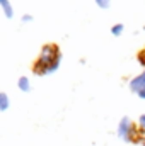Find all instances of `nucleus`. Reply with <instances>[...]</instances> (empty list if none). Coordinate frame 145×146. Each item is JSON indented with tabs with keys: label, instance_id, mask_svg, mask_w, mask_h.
<instances>
[{
	"label": "nucleus",
	"instance_id": "6",
	"mask_svg": "<svg viewBox=\"0 0 145 146\" xmlns=\"http://www.w3.org/2000/svg\"><path fill=\"white\" fill-rule=\"evenodd\" d=\"M10 107V99L5 92H0V112H5V110Z\"/></svg>",
	"mask_w": 145,
	"mask_h": 146
},
{
	"label": "nucleus",
	"instance_id": "2",
	"mask_svg": "<svg viewBox=\"0 0 145 146\" xmlns=\"http://www.w3.org/2000/svg\"><path fill=\"white\" fill-rule=\"evenodd\" d=\"M116 133H118V136H119L125 143H133V141H137V139H138V134H140L138 127H137V126L133 124V121H132L130 117H126V115L119 119Z\"/></svg>",
	"mask_w": 145,
	"mask_h": 146
},
{
	"label": "nucleus",
	"instance_id": "12",
	"mask_svg": "<svg viewBox=\"0 0 145 146\" xmlns=\"http://www.w3.org/2000/svg\"><path fill=\"white\" fill-rule=\"evenodd\" d=\"M142 145H144V146H145V139H142Z\"/></svg>",
	"mask_w": 145,
	"mask_h": 146
},
{
	"label": "nucleus",
	"instance_id": "8",
	"mask_svg": "<svg viewBox=\"0 0 145 146\" xmlns=\"http://www.w3.org/2000/svg\"><path fill=\"white\" fill-rule=\"evenodd\" d=\"M94 2H96V5H97L99 9H103V10L109 9V5H111V0H94Z\"/></svg>",
	"mask_w": 145,
	"mask_h": 146
},
{
	"label": "nucleus",
	"instance_id": "13",
	"mask_svg": "<svg viewBox=\"0 0 145 146\" xmlns=\"http://www.w3.org/2000/svg\"><path fill=\"white\" fill-rule=\"evenodd\" d=\"M144 33H145V24H144Z\"/></svg>",
	"mask_w": 145,
	"mask_h": 146
},
{
	"label": "nucleus",
	"instance_id": "1",
	"mask_svg": "<svg viewBox=\"0 0 145 146\" xmlns=\"http://www.w3.org/2000/svg\"><path fill=\"white\" fill-rule=\"evenodd\" d=\"M62 65V51L58 48V44H44L38 54L36 61L33 65V72L38 76H46V75H53L60 68Z\"/></svg>",
	"mask_w": 145,
	"mask_h": 146
},
{
	"label": "nucleus",
	"instance_id": "3",
	"mask_svg": "<svg viewBox=\"0 0 145 146\" xmlns=\"http://www.w3.org/2000/svg\"><path fill=\"white\" fill-rule=\"evenodd\" d=\"M128 88L133 92V94H138L140 90L145 88V68L142 73H138L137 76H133L130 82H128Z\"/></svg>",
	"mask_w": 145,
	"mask_h": 146
},
{
	"label": "nucleus",
	"instance_id": "4",
	"mask_svg": "<svg viewBox=\"0 0 145 146\" xmlns=\"http://www.w3.org/2000/svg\"><path fill=\"white\" fill-rule=\"evenodd\" d=\"M0 9L5 15V19H12L14 17V7L10 3V0H0Z\"/></svg>",
	"mask_w": 145,
	"mask_h": 146
},
{
	"label": "nucleus",
	"instance_id": "5",
	"mask_svg": "<svg viewBox=\"0 0 145 146\" xmlns=\"http://www.w3.org/2000/svg\"><path fill=\"white\" fill-rule=\"evenodd\" d=\"M17 87H19L21 92L28 94V92H31V80H29L28 76H21V78L17 80Z\"/></svg>",
	"mask_w": 145,
	"mask_h": 146
},
{
	"label": "nucleus",
	"instance_id": "10",
	"mask_svg": "<svg viewBox=\"0 0 145 146\" xmlns=\"http://www.w3.org/2000/svg\"><path fill=\"white\" fill-rule=\"evenodd\" d=\"M33 19H34V17H33L31 14H24V15L21 17V22H22V24H29V22H33Z\"/></svg>",
	"mask_w": 145,
	"mask_h": 146
},
{
	"label": "nucleus",
	"instance_id": "9",
	"mask_svg": "<svg viewBox=\"0 0 145 146\" xmlns=\"http://www.w3.org/2000/svg\"><path fill=\"white\" fill-rule=\"evenodd\" d=\"M138 131L140 133H145V114L140 115V119H138Z\"/></svg>",
	"mask_w": 145,
	"mask_h": 146
},
{
	"label": "nucleus",
	"instance_id": "7",
	"mask_svg": "<svg viewBox=\"0 0 145 146\" xmlns=\"http://www.w3.org/2000/svg\"><path fill=\"white\" fill-rule=\"evenodd\" d=\"M123 33H125V26H123V24H114V26L111 27V34H113V36L119 37Z\"/></svg>",
	"mask_w": 145,
	"mask_h": 146
},
{
	"label": "nucleus",
	"instance_id": "11",
	"mask_svg": "<svg viewBox=\"0 0 145 146\" xmlns=\"http://www.w3.org/2000/svg\"><path fill=\"white\" fill-rule=\"evenodd\" d=\"M137 95H138V97H140L142 100H145V88H144V90H140V92H138Z\"/></svg>",
	"mask_w": 145,
	"mask_h": 146
}]
</instances>
